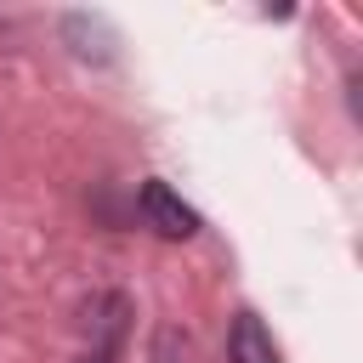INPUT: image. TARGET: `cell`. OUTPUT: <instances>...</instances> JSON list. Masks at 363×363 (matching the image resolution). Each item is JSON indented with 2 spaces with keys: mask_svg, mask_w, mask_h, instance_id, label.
Listing matches in <instances>:
<instances>
[{
  "mask_svg": "<svg viewBox=\"0 0 363 363\" xmlns=\"http://www.w3.org/2000/svg\"><path fill=\"white\" fill-rule=\"evenodd\" d=\"M142 216H147L164 238H193V233H199V216H193L164 182H142Z\"/></svg>",
  "mask_w": 363,
  "mask_h": 363,
  "instance_id": "1",
  "label": "cell"
},
{
  "mask_svg": "<svg viewBox=\"0 0 363 363\" xmlns=\"http://www.w3.org/2000/svg\"><path fill=\"white\" fill-rule=\"evenodd\" d=\"M227 363H278V346H272V335L261 329V318H255V312H238V318H233Z\"/></svg>",
  "mask_w": 363,
  "mask_h": 363,
  "instance_id": "2",
  "label": "cell"
}]
</instances>
